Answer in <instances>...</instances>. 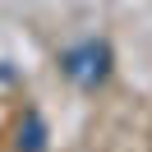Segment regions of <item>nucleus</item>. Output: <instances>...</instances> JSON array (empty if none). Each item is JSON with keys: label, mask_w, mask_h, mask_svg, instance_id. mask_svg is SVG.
Masks as SVG:
<instances>
[{"label": "nucleus", "mask_w": 152, "mask_h": 152, "mask_svg": "<svg viewBox=\"0 0 152 152\" xmlns=\"http://www.w3.org/2000/svg\"><path fill=\"white\" fill-rule=\"evenodd\" d=\"M60 69H65V78H74L78 88H97L111 74V46H106V42H78V46H69L65 56H60Z\"/></svg>", "instance_id": "nucleus-1"}, {"label": "nucleus", "mask_w": 152, "mask_h": 152, "mask_svg": "<svg viewBox=\"0 0 152 152\" xmlns=\"http://www.w3.org/2000/svg\"><path fill=\"white\" fill-rule=\"evenodd\" d=\"M19 152H46V129H42L37 115H28L19 129Z\"/></svg>", "instance_id": "nucleus-2"}]
</instances>
